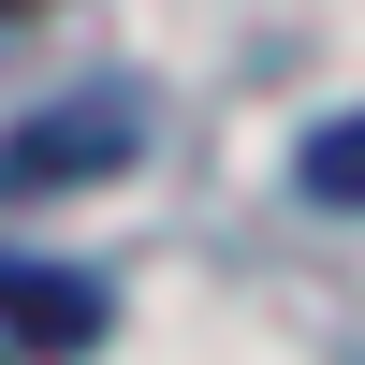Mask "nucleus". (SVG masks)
Wrapping results in <instances>:
<instances>
[{
  "label": "nucleus",
  "instance_id": "f257e3e1",
  "mask_svg": "<svg viewBox=\"0 0 365 365\" xmlns=\"http://www.w3.org/2000/svg\"><path fill=\"white\" fill-rule=\"evenodd\" d=\"M146 132L132 88H73L58 117H29L15 146H0V190H88V175H117V146Z\"/></svg>",
  "mask_w": 365,
  "mask_h": 365
},
{
  "label": "nucleus",
  "instance_id": "f03ea898",
  "mask_svg": "<svg viewBox=\"0 0 365 365\" xmlns=\"http://www.w3.org/2000/svg\"><path fill=\"white\" fill-rule=\"evenodd\" d=\"M103 278H73V263H0V336H29V351H88L103 336Z\"/></svg>",
  "mask_w": 365,
  "mask_h": 365
},
{
  "label": "nucleus",
  "instance_id": "7ed1b4c3",
  "mask_svg": "<svg viewBox=\"0 0 365 365\" xmlns=\"http://www.w3.org/2000/svg\"><path fill=\"white\" fill-rule=\"evenodd\" d=\"M292 175H307V205H351V220H365V117H322Z\"/></svg>",
  "mask_w": 365,
  "mask_h": 365
},
{
  "label": "nucleus",
  "instance_id": "20e7f679",
  "mask_svg": "<svg viewBox=\"0 0 365 365\" xmlns=\"http://www.w3.org/2000/svg\"><path fill=\"white\" fill-rule=\"evenodd\" d=\"M0 15H15V0H0Z\"/></svg>",
  "mask_w": 365,
  "mask_h": 365
}]
</instances>
